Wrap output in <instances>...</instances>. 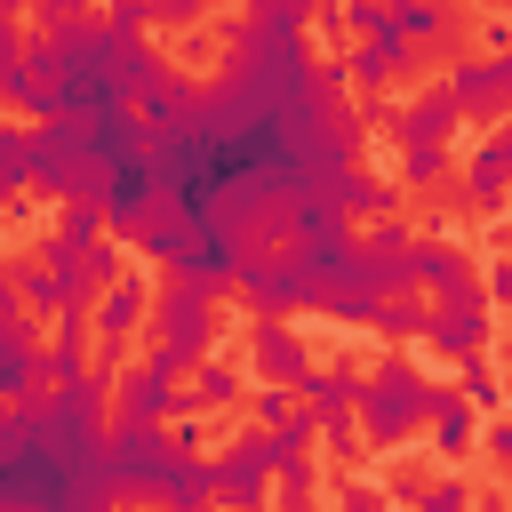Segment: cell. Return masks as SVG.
I'll return each instance as SVG.
<instances>
[{
    "label": "cell",
    "instance_id": "cell-39",
    "mask_svg": "<svg viewBox=\"0 0 512 512\" xmlns=\"http://www.w3.org/2000/svg\"><path fill=\"white\" fill-rule=\"evenodd\" d=\"M0 8H8V16H24V8H40V0H0Z\"/></svg>",
    "mask_w": 512,
    "mask_h": 512
},
{
    "label": "cell",
    "instance_id": "cell-37",
    "mask_svg": "<svg viewBox=\"0 0 512 512\" xmlns=\"http://www.w3.org/2000/svg\"><path fill=\"white\" fill-rule=\"evenodd\" d=\"M488 456L512 472V416H496V424H488Z\"/></svg>",
    "mask_w": 512,
    "mask_h": 512
},
{
    "label": "cell",
    "instance_id": "cell-20",
    "mask_svg": "<svg viewBox=\"0 0 512 512\" xmlns=\"http://www.w3.org/2000/svg\"><path fill=\"white\" fill-rule=\"evenodd\" d=\"M192 248H200V224H192L184 208H160V216L136 232V256H160L168 272H184V264H192Z\"/></svg>",
    "mask_w": 512,
    "mask_h": 512
},
{
    "label": "cell",
    "instance_id": "cell-38",
    "mask_svg": "<svg viewBox=\"0 0 512 512\" xmlns=\"http://www.w3.org/2000/svg\"><path fill=\"white\" fill-rule=\"evenodd\" d=\"M480 296H488V304H512V264H496V272L480 280Z\"/></svg>",
    "mask_w": 512,
    "mask_h": 512
},
{
    "label": "cell",
    "instance_id": "cell-1",
    "mask_svg": "<svg viewBox=\"0 0 512 512\" xmlns=\"http://www.w3.org/2000/svg\"><path fill=\"white\" fill-rule=\"evenodd\" d=\"M160 72H168V56H152L136 32L80 24L56 40H32V56L0 72V96L40 120H104V112H136Z\"/></svg>",
    "mask_w": 512,
    "mask_h": 512
},
{
    "label": "cell",
    "instance_id": "cell-17",
    "mask_svg": "<svg viewBox=\"0 0 512 512\" xmlns=\"http://www.w3.org/2000/svg\"><path fill=\"white\" fill-rule=\"evenodd\" d=\"M136 112H144V128H152V136H176V128H192V112H200V88H192V80L168 64V72L144 88V104H136Z\"/></svg>",
    "mask_w": 512,
    "mask_h": 512
},
{
    "label": "cell",
    "instance_id": "cell-10",
    "mask_svg": "<svg viewBox=\"0 0 512 512\" xmlns=\"http://www.w3.org/2000/svg\"><path fill=\"white\" fill-rule=\"evenodd\" d=\"M464 112H456V96H448V80H432L416 104H384V128L400 136V144H448V128H456Z\"/></svg>",
    "mask_w": 512,
    "mask_h": 512
},
{
    "label": "cell",
    "instance_id": "cell-16",
    "mask_svg": "<svg viewBox=\"0 0 512 512\" xmlns=\"http://www.w3.org/2000/svg\"><path fill=\"white\" fill-rule=\"evenodd\" d=\"M504 184H512V136H488V144L464 160V208L496 216V208H504Z\"/></svg>",
    "mask_w": 512,
    "mask_h": 512
},
{
    "label": "cell",
    "instance_id": "cell-24",
    "mask_svg": "<svg viewBox=\"0 0 512 512\" xmlns=\"http://www.w3.org/2000/svg\"><path fill=\"white\" fill-rule=\"evenodd\" d=\"M232 400H240V368L200 360V368H192V408H200V416H216V408H232Z\"/></svg>",
    "mask_w": 512,
    "mask_h": 512
},
{
    "label": "cell",
    "instance_id": "cell-15",
    "mask_svg": "<svg viewBox=\"0 0 512 512\" xmlns=\"http://www.w3.org/2000/svg\"><path fill=\"white\" fill-rule=\"evenodd\" d=\"M144 320H152V288H144L136 272H128L120 288H104V296H96V312H88V328H96V336H104L112 352H120V344H128V336H136Z\"/></svg>",
    "mask_w": 512,
    "mask_h": 512
},
{
    "label": "cell",
    "instance_id": "cell-13",
    "mask_svg": "<svg viewBox=\"0 0 512 512\" xmlns=\"http://www.w3.org/2000/svg\"><path fill=\"white\" fill-rule=\"evenodd\" d=\"M448 96H456L464 120H504V112H512V96H504V80H496V56L448 64Z\"/></svg>",
    "mask_w": 512,
    "mask_h": 512
},
{
    "label": "cell",
    "instance_id": "cell-30",
    "mask_svg": "<svg viewBox=\"0 0 512 512\" xmlns=\"http://www.w3.org/2000/svg\"><path fill=\"white\" fill-rule=\"evenodd\" d=\"M456 392H464V400H472L480 416H496V408H504V376H496L488 360H464V376H456Z\"/></svg>",
    "mask_w": 512,
    "mask_h": 512
},
{
    "label": "cell",
    "instance_id": "cell-7",
    "mask_svg": "<svg viewBox=\"0 0 512 512\" xmlns=\"http://www.w3.org/2000/svg\"><path fill=\"white\" fill-rule=\"evenodd\" d=\"M160 208H168V184H160L152 152H144V160H128V168H112V184H104V216H112V232H128V240H136Z\"/></svg>",
    "mask_w": 512,
    "mask_h": 512
},
{
    "label": "cell",
    "instance_id": "cell-19",
    "mask_svg": "<svg viewBox=\"0 0 512 512\" xmlns=\"http://www.w3.org/2000/svg\"><path fill=\"white\" fill-rule=\"evenodd\" d=\"M32 192H40V144H32V128H0V200L24 208Z\"/></svg>",
    "mask_w": 512,
    "mask_h": 512
},
{
    "label": "cell",
    "instance_id": "cell-6",
    "mask_svg": "<svg viewBox=\"0 0 512 512\" xmlns=\"http://www.w3.org/2000/svg\"><path fill=\"white\" fill-rule=\"evenodd\" d=\"M488 336H496V304L472 288V296H440L432 304V328H424V344L440 352V360H480L488 352Z\"/></svg>",
    "mask_w": 512,
    "mask_h": 512
},
{
    "label": "cell",
    "instance_id": "cell-18",
    "mask_svg": "<svg viewBox=\"0 0 512 512\" xmlns=\"http://www.w3.org/2000/svg\"><path fill=\"white\" fill-rule=\"evenodd\" d=\"M416 288H432V304H440V296H472L480 280L456 240H416Z\"/></svg>",
    "mask_w": 512,
    "mask_h": 512
},
{
    "label": "cell",
    "instance_id": "cell-23",
    "mask_svg": "<svg viewBox=\"0 0 512 512\" xmlns=\"http://www.w3.org/2000/svg\"><path fill=\"white\" fill-rule=\"evenodd\" d=\"M392 24H400L416 48H456V16H448V0H392Z\"/></svg>",
    "mask_w": 512,
    "mask_h": 512
},
{
    "label": "cell",
    "instance_id": "cell-40",
    "mask_svg": "<svg viewBox=\"0 0 512 512\" xmlns=\"http://www.w3.org/2000/svg\"><path fill=\"white\" fill-rule=\"evenodd\" d=\"M472 512H512V504H496V496H480V504H472Z\"/></svg>",
    "mask_w": 512,
    "mask_h": 512
},
{
    "label": "cell",
    "instance_id": "cell-3",
    "mask_svg": "<svg viewBox=\"0 0 512 512\" xmlns=\"http://www.w3.org/2000/svg\"><path fill=\"white\" fill-rule=\"evenodd\" d=\"M176 432L168 424H120L112 416V496L120 504H160L168 472H176Z\"/></svg>",
    "mask_w": 512,
    "mask_h": 512
},
{
    "label": "cell",
    "instance_id": "cell-11",
    "mask_svg": "<svg viewBox=\"0 0 512 512\" xmlns=\"http://www.w3.org/2000/svg\"><path fill=\"white\" fill-rule=\"evenodd\" d=\"M344 64H352L360 88H392V80H416V72H424V48H416L408 32H384V40H360Z\"/></svg>",
    "mask_w": 512,
    "mask_h": 512
},
{
    "label": "cell",
    "instance_id": "cell-14",
    "mask_svg": "<svg viewBox=\"0 0 512 512\" xmlns=\"http://www.w3.org/2000/svg\"><path fill=\"white\" fill-rule=\"evenodd\" d=\"M296 392H304V408H312L320 424H336V416H360V392H368V376H360L352 360H320V368H312Z\"/></svg>",
    "mask_w": 512,
    "mask_h": 512
},
{
    "label": "cell",
    "instance_id": "cell-25",
    "mask_svg": "<svg viewBox=\"0 0 512 512\" xmlns=\"http://www.w3.org/2000/svg\"><path fill=\"white\" fill-rule=\"evenodd\" d=\"M400 184H408V192L448 184V144H400Z\"/></svg>",
    "mask_w": 512,
    "mask_h": 512
},
{
    "label": "cell",
    "instance_id": "cell-42",
    "mask_svg": "<svg viewBox=\"0 0 512 512\" xmlns=\"http://www.w3.org/2000/svg\"><path fill=\"white\" fill-rule=\"evenodd\" d=\"M312 512H320V504H312Z\"/></svg>",
    "mask_w": 512,
    "mask_h": 512
},
{
    "label": "cell",
    "instance_id": "cell-5",
    "mask_svg": "<svg viewBox=\"0 0 512 512\" xmlns=\"http://www.w3.org/2000/svg\"><path fill=\"white\" fill-rule=\"evenodd\" d=\"M152 328H160V344H176V352H192V360H216V288L168 280V288L152 296Z\"/></svg>",
    "mask_w": 512,
    "mask_h": 512
},
{
    "label": "cell",
    "instance_id": "cell-22",
    "mask_svg": "<svg viewBox=\"0 0 512 512\" xmlns=\"http://www.w3.org/2000/svg\"><path fill=\"white\" fill-rule=\"evenodd\" d=\"M472 432H480V408H472L464 392H440V400H432V456H440V464L472 456Z\"/></svg>",
    "mask_w": 512,
    "mask_h": 512
},
{
    "label": "cell",
    "instance_id": "cell-12",
    "mask_svg": "<svg viewBox=\"0 0 512 512\" xmlns=\"http://www.w3.org/2000/svg\"><path fill=\"white\" fill-rule=\"evenodd\" d=\"M216 504H224V472H216V456L176 448V472H168V488H160L152 512H216Z\"/></svg>",
    "mask_w": 512,
    "mask_h": 512
},
{
    "label": "cell",
    "instance_id": "cell-41",
    "mask_svg": "<svg viewBox=\"0 0 512 512\" xmlns=\"http://www.w3.org/2000/svg\"><path fill=\"white\" fill-rule=\"evenodd\" d=\"M504 8H512V0H488V16H504Z\"/></svg>",
    "mask_w": 512,
    "mask_h": 512
},
{
    "label": "cell",
    "instance_id": "cell-21",
    "mask_svg": "<svg viewBox=\"0 0 512 512\" xmlns=\"http://www.w3.org/2000/svg\"><path fill=\"white\" fill-rule=\"evenodd\" d=\"M104 224H112V216H104L96 200H64V208H56V232H48V248H40V256H48V264H64V256H80V248H96V240H104Z\"/></svg>",
    "mask_w": 512,
    "mask_h": 512
},
{
    "label": "cell",
    "instance_id": "cell-28",
    "mask_svg": "<svg viewBox=\"0 0 512 512\" xmlns=\"http://www.w3.org/2000/svg\"><path fill=\"white\" fill-rule=\"evenodd\" d=\"M72 264H80V280H88V288H96V296H104V288H120V280H128V272H120V240H96V248H80V256H72Z\"/></svg>",
    "mask_w": 512,
    "mask_h": 512
},
{
    "label": "cell",
    "instance_id": "cell-8",
    "mask_svg": "<svg viewBox=\"0 0 512 512\" xmlns=\"http://www.w3.org/2000/svg\"><path fill=\"white\" fill-rule=\"evenodd\" d=\"M248 360H256V384H304L320 368L312 344L296 336V320H256L248 328Z\"/></svg>",
    "mask_w": 512,
    "mask_h": 512
},
{
    "label": "cell",
    "instance_id": "cell-9",
    "mask_svg": "<svg viewBox=\"0 0 512 512\" xmlns=\"http://www.w3.org/2000/svg\"><path fill=\"white\" fill-rule=\"evenodd\" d=\"M112 416H120V424H176V416H192V400L176 392V376H160V368L144 360L136 376L112 384Z\"/></svg>",
    "mask_w": 512,
    "mask_h": 512
},
{
    "label": "cell",
    "instance_id": "cell-29",
    "mask_svg": "<svg viewBox=\"0 0 512 512\" xmlns=\"http://www.w3.org/2000/svg\"><path fill=\"white\" fill-rule=\"evenodd\" d=\"M424 328H432V304H416V296H392V304L376 312V336H392V344H400V336H424Z\"/></svg>",
    "mask_w": 512,
    "mask_h": 512
},
{
    "label": "cell",
    "instance_id": "cell-27",
    "mask_svg": "<svg viewBox=\"0 0 512 512\" xmlns=\"http://www.w3.org/2000/svg\"><path fill=\"white\" fill-rule=\"evenodd\" d=\"M296 416H304V392L296 384H256V424L264 432H288Z\"/></svg>",
    "mask_w": 512,
    "mask_h": 512
},
{
    "label": "cell",
    "instance_id": "cell-4",
    "mask_svg": "<svg viewBox=\"0 0 512 512\" xmlns=\"http://www.w3.org/2000/svg\"><path fill=\"white\" fill-rule=\"evenodd\" d=\"M216 472H224V512H264L272 488H280V432H264V424L232 432V448L216 456Z\"/></svg>",
    "mask_w": 512,
    "mask_h": 512
},
{
    "label": "cell",
    "instance_id": "cell-31",
    "mask_svg": "<svg viewBox=\"0 0 512 512\" xmlns=\"http://www.w3.org/2000/svg\"><path fill=\"white\" fill-rule=\"evenodd\" d=\"M472 504H480V496H472V488H464L456 472H448V480H424V488H416V512H472Z\"/></svg>",
    "mask_w": 512,
    "mask_h": 512
},
{
    "label": "cell",
    "instance_id": "cell-2",
    "mask_svg": "<svg viewBox=\"0 0 512 512\" xmlns=\"http://www.w3.org/2000/svg\"><path fill=\"white\" fill-rule=\"evenodd\" d=\"M432 384H424V368L408 360V352H384V368H368V392H360V432H368V448H400L416 424H432Z\"/></svg>",
    "mask_w": 512,
    "mask_h": 512
},
{
    "label": "cell",
    "instance_id": "cell-34",
    "mask_svg": "<svg viewBox=\"0 0 512 512\" xmlns=\"http://www.w3.org/2000/svg\"><path fill=\"white\" fill-rule=\"evenodd\" d=\"M152 16H160L152 0H112V8H104V24H120V32H144Z\"/></svg>",
    "mask_w": 512,
    "mask_h": 512
},
{
    "label": "cell",
    "instance_id": "cell-26",
    "mask_svg": "<svg viewBox=\"0 0 512 512\" xmlns=\"http://www.w3.org/2000/svg\"><path fill=\"white\" fill-rule=\"evenodd\" d=\"M336 200H344V216H392V184H384V176H368V168H352Z\"/></svg>",
    "mask_w": 512,
    "mask_h": 512
},
{
    "label": "cell",
    "instance_id": "cell-33",
    "mask_svg": "<svg viewBox=\"0 0 512 512\" xmlns=\"http://www.w3.org/2000/svg\"><path fill=\"white\" fill-rule=\"evenodd\" d=\"M392 496L376 488V480H344V496H336V512H384Z\"/></svg>",
    "mask_w": 512,
    "mask_h": 512
},
{
    "label": "cell",
    "instance_id": "cell-35",
    "mask_svg": "<svg viewBox=\"0 0 512 512\" xmlns=\"http://www.w3.org/2000/svg\"><path fill=\"white\" fill-rule=\"evenodd\" d=\"M480 48H488V56H512V24L488 16V24H480Z\"/></svg>",
    "mask_w": 512,
    "mask_h": 512
},
{
    "label": "cell",
    "instance_id": "cell-43",
    "mask_svg": "<svg viewBox=\"0 0 512 512\" xmlns=\"http://www.w3.org/2000/svg\"><path fill=\"white\" fill-rule=\"evenodd\" d=\"M504 136H512V128H504Z\"/></svg>",
    "mask_w": 512,
    "mask_h": 512
},
{
    "label": "cell",
    "instance_id": "cell-32",
    "mask_svg": "<svg viewBox=\"0 0 512 512\" xmlns=\"http://www.w3.org/2000/svg\"><path fill=\"white\" fill-rule=\"evenodd\" d=\"M344 24H352L360 40H384V32H400V24H392V0H344Z\"/></svg>",
    "mask_w": 512,
    "mask_h": 512
},
{
    "label": "cell",
    "instance_id": "cell-36",
    "mask_svg": "<svg viewBox=\"0 0 512 512\" xmlns=\"http://www.w3.org/2000/svg\"><path fill=\"white\" fill-rule=\"evenodd\" d=\"M152 8H160L168 24H200V16H208V0H152Z\"/></svg>",
    "mask_w": 512,
    "mask_h": 512
}]
</instances>
